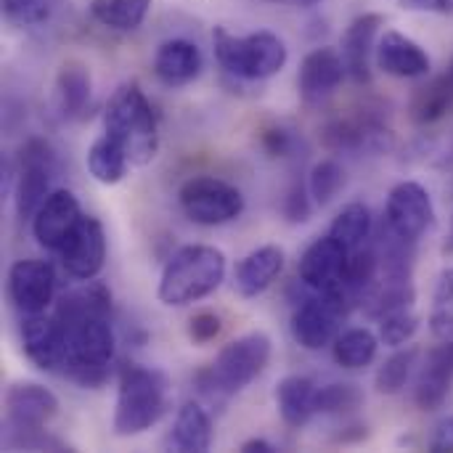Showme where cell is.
<instances>
[{
    "mask_svg": "<svg viewBox=\"0 0 453 453\" xmlns=\"http://www.w3.org/2000/svg\"><path fill=\"white\" fill-rule=\"evenodd\" d=\"M109 316L111 295L93 279L58 300L56 319L66 332L64 374L80 388H101L111 374L117 337Z\"/></svg>",
    "mask_w": 453,
    "mask_h": 453,
    "instance_id": "obj_1",
    "label": "cell"
},
{
    "mask_svg": "<svg viewBox=\"0 0 453 453\" xmlns=\"http://www.w3.org/2000/svg\"><path fill=\"white\" fill-rule=\"evenodd\" d=\"M56 295V273L45 260H19L8 271V297L21 316L45 313Z\"/></svg>",
    "mask_w": 453,
    "mask_h": 453,
    "instance_id": "obj_12",
    "label": "cell"
},
{
    "mask_svg": "<svg viewBox=\"0 0 453 453\" xmlns=\"http://www.w3.org/2000/svg\"><path fill=\"white\" fill-rule=\"evenodd\" d=\"M409 11H427V13H453V0H401Z\"/></svg>",
    "mask_w": 453,
    "mask_h": 453,
    "instance_id": "obj_42",
    "label": "cell"
},
{
    "mask_svg": "<svg viewBox=\"0 0 453 453\" xmlns=\"http://www.w3.org/2000/svg\"><path fill=\"white\" fill-rule=\"evenodd\" d=\"M180 210L196 226H226L242 218L244 196L236 186L215 175H194L178 191Z\"/></svg>",
    "mask_w": 453,
    "mask_h": 453,
    "instance_id": "obj_7",
    "label": "cell"
},
{
    "mask_svg": "<svg viewBox=\"0 0 453 453\" xmlns=\"http://www.w3.org/2000/svg\"><path fill=\"white\" fill-rule=\"evenodd\" d=\"M453 388V337L441 340L438 348L430 350L414 388V401L422 411H435L446 403Z\"/></svg>",
    "mask_w": 453,
    "mask_h": 453,
    "instance_id": "obj_19",
    "label": "cell"
},
{
    "mask_svg": "<svg viewBox=\"0 0 453 453\" xmlns=\"http://www.w3.org/2000/svg\"><path fill=\"white\" fill-rule=\"evenodd\" d=\"M364 403V393L353 382H329L316 393L319 414H350Z\"/></svg>",
    "mask_w": 453,
    "mask_h": 453,
    "instance_id": "obj_35",
    "label": "cell"
},
{
    "mask_svg": "<svg viewBox=\"0 0 453 453\" xmlns=\"http://www.w3.org/2000/svg\"><path fill=\"white\" fill-rule=\"evenodd\" d=\"M345 61L334 48H316L311 50L297 72V88L305 104L316 106L326 101L345 80Z\"/></svg>",
    "mask_w": 453,
    "mask_h": 453,
    "instance_id": "obj_17",
    "label": "cell"
},
{
    "mask_svg": "<svg viewBox=\"0 0 453 453\" xmlns=\"http://www.w3.org/2000/svg\"><path fill=\"white\" fill-rule=\"evenodd\" d=\"M58 257H61L64 271L72 279H80V281L96 279L106 260V234H104L101 220L93 215H82L77 228L61 247Z\"/></svg>",
    "mask_w": 453,
    "mask_h": 453,
    "instance_id": "obj_13",
    "label": "cell"
},
{
    "mask_svg": "<svg viewBox=\"0 0 453 453\" xmlns=\"http://www.w3.org/2000/svg\"><path fill=\"white\" fill-rule=\"evenodd\" d=\"M167 411V380L154 366L125 364L119 372L114 433L133 438L151 430Z\"/></svg>",
    "mask_w": 453,
    "mask_h": 453,
    "instance_id": "obj_5",
    "label": "cell"
},
{
    "mask_svg": "<svg viewBox=\"0 0 453 453\" xmlns=\"http://www.w3.org/2000/svg\"><path fill=\"white\" fill-rule=\"evenodd\" d=\"M417 329H419V319L411 308L393 311L380 319V340L390 348H403L406 342H411Z\"/></svg>",
    "mask_w": 453,
    "mask_h": 453,
    "instance_id": "obj_37",
    "label": "cell"
},
{
    "mask_svg": "<svg viewBox=\"0 0 453 453\" xmlns=\"http://www.w3.org/2000/svg\"><path fill=\"white\" fill-rule=\"evenodd\" d=\"M345 313H348V308L340 300L313 292V297H305L292 313L295 342L305 350L329 348L340 334V319Z\"/></svg>",
    "mask_w": 453,
    "mask_h": 453,
    "instance_id": "obj_11",
    "label": "cell"
},
{
    "mask_svg": "<svg viewBox=\"0 0 453 453\" xmlns=\"http://www.w3.org/2000/svg\"><path fill=\"white\" fill-rule=\"evenodd\" d=\"M377 66L390 74V77H401V80H411V77H425L430 72V56L427 50L414 42L411 37L390 29L382 35V40L377 42Z\"/></svg>",
    "mask_w": 453,
    "mask_h": 453,
    "instance_id": "obj_20",
    "label": "cell"
},
{
    "mask_svg": "<svg viewBox=\"0 0 453 453\" xmlns=\"http://www.w3.org/2000/svg\"><path fill=\"white\" fill-rule=\"evenodd\" d=\"M388 135L390 130H385L372 117H345V119H332L321 130V143L329 151H369V149H382Z\"/></svg>",
    "mask_w": 453,
    "mask_h": 453,
    "instance_id": "obj_23",
    "label": "cell"
},
{
    "mask_svg": "<svg viewBox=\"0 0 453 453\" xmlns=\"http://www.w3.org/2000/svg\"><path fill=\"white\" fill-rule=\"evenodd\" d=\"M297 276L305 289L329 295L340 300L348 311L358 303V297L348 289V252L334 236L316 239L300 257Z\"/></svg>",
    "mask_w": 453,
    "mask_h": 453,
    "instance_id": "obj_8",
    "label": "cell"
},
{
    "mask_svg": "<svg viewBox=\"0 0 453 453\" xmlns=\"http://www.w3.org/2000/svg\"><path fill=\"white\" fill-rule=\"evenodd\" d=\"M417 358H419V350H417L414 345H409V348L393 353V356L380 366V372H377V377H374L377 390H380L382 395H398V393L409 385V380H411V374H414V366H417Z\"/></svg>",
    "mask_w": 453,
    "mask_h": 453,
    "instance_id": "obj_32",
    "label": "cell"
},
{
    "mask_svg": "<svg viewBox=\"0 0 453 453\" xmlns=\"http://www.w3.org/2000/svg\"><path fill=\"white\" fill-rule=\"evenodd\" d=\"M446 252H453V223H451V234H449V242H446Z\"/></svg>",
    "mask_w": 453,
    "mask_h": 453,
    "instance_id": "obj_45",
    "label": "cell"
},
{
    "mask_svg": "<svg viewBox=\"0 0 453 453\" xmlns=\"http://www.w3.org/2000/svg\"><path fill=\"white\" fill-rule=\"evenodd\" d=\"M21 348L37 369L58 372L66 361V332L56 316H27L21 321Z\"/></svg>",
    "mask_w": 453,
    "mask_h": 453,
    "instance_id": "obj_15",
    "label": "cell"
},
{
    "mask_svg": "<svg viewBox=\"0 0 453 453\" xmlns=\"http://www.w3.org/2000/svg\"><path fill=\"white\" fill-rule=\"evenodd\" d=\"M170 449L180 453H202L212 446V419L210 414L188 401L178 409L173 430H170Z\"/></svg>",
    "mask_w": 453,
    "mask_h": 453,
    "instance_id": "obj_25",
    "label": "cell"
},
{
    "mask_svg": "<svg viewBox=\"0 0 453 453\" xmlns=\"http://www.w3.org/2000/svg\"><path fill=\"white\" fill-rule=\"evenodd\" d=\"M411 119L417 125H435L453 111V61L433 82L422 85L411 98Z\"/></svg>",
    "mask_w": 453,
    "mask_h": 453,
    "instance_id": "obj_27",
    "label": "cell"
},
{
    "mask_svg": "<svg viewBox=\"0 0 453 453\" xmlns=\"http://www.w3.org/2000/svg\"><path fill=\"white\" fill-rule=\"evenodd\" d=\"M58 5L61 0H3V16L11 27L35 29L48 24Z\"/></svg>",
    "mask_w": 453,
    "mask_h": 453,
    "instance_id": "obj_33",
    "label": "cell"
},
{
    "mask_svg": "<svg viewBox=\"0 0 453 453\" xmlns=\"http://www.w3.org/2000/svg\"><path fill=\"white\" fill-rule=\"evenodd\" d=\"M85 162H88L90 175H93L98 183H104V186L119 183V180L127 175V165H130L125 149H122L111 135H106V133L90 143Z\"/></svg>",
    "mask_w": 453,
    "mask_h": 453,
    "instance_id": "obj_30",
    "label": "cell"
},
{
    "mask_svg": "<svg viewBox=\"0 0 453 453\" xmlns=\"http://www.w3.org/2000/svg\"><path fill=\"white\" fill-rule=\"evenodd\" d=\"M202 50L183 37L165 40L154 53V74L167 88H183L202 74Z\"/></svg>",
    "mask_w": 453,
    "mask_h": 453,
    "instance_id": "obj_21",
    "label": "cell"
},
{
    "mask_svg": "<svg viewBox=\"0 0 453 453\" xmlns=\"http://www.w3.org/2000/svg\"><path fill=\"white\" fill-rule=\"evenodd\" d=\"M329 236H334L348 255L364 250L366 244L374 242V218L366 204L353 202L340 210V215L329 226Z\"/></svg>",
    "mask_w": 453,
    "mask_h": 453,
    "instance_id": "obj_28",
    "label": "cell"
},
{
    "mask_svg": "<svg viewBox=\"0 0 453 453\" xmlns=\"http://www.w3.org/2000/svg\"><path fill=\"white\" fill-rule=\"evenodd\" d=\"M242 451L244 453H273L276 449H273L268 441H263V438H252V441H247V443L242 446Z\"/></svg>",
    "mask_w": 453,
    "mask_h": 453,
    "instance_id": "obj_43",
    "label": "cell"
},
{
    "mask_svg": "<svg viewBox=\"0 0 453 453\" xmlns=\"http://www.w3.org/2000/svg\"><path fill=\"white\" fill-rule=\"evenodd\" d=\"M430 329L438 340L453 337V268L443 271L435 284L433 297V313H430Z\"/></svg>",
    "mask_w": 453,
    "mask_h": 453,
    "instance_id": "obj_36",
    "label": "cell"
},
{
    "mask_svg": "<svg viewBox=\"0 0 453 453\" xmlns=\"http://www.w3.org/2000/svg\"><path fill=\"white\" fill-rule=\"evenodd\" d=\"M215 58L218 64L242 80H268L287 66L289 50L284 40L273 32H250V35H231L226 27L212 32Z\"/></svg>",
    "mask_w": 453,
    "mask_h": 453,
    "instance_id": "obj_6",
    "label": "cell"
},
{
    "mask_svg": "<svg viewBox=\"0 0 453 453\" xmlns=\"http://www.w3.org/2000/svg\"><path fill=\"white\" fill-rule=\"evenodd\" d=\"M220 329H223L220 316H215V313H210V311H202V313L191 316V321H188V337H191V342H196V345L212 342V340L220 334Z\"/></svg>",
    "mask_w": 453,
    "mask_h": 453,
    "instance_id": "obj_39",
    "label": "cell"
},
{
    "mask_svg": "<svg viewBox=\"0 0 453 453\" xmlns=\"http://www.w3.org/2000/svg\"><path fill=\"white\" fill-rule=\"evenodd\" d=\"M151 3L154 0H90L88 11L106 29L133 32L146 21Z\"/></svg>",
    "mask_w": 453,
    "mask_h": 453,
    "instance_id": "obj_29",
    "label": "cell"
},
{
    "mask_svg": "<svg viewBox=\"0 0 453 453\" xmlns=\"http://www.w3.org/2000/svg\"><path fill=\"white\" fill-rule=\"evenodd\" d=\"M268 3H292V5H303V8H311V5H316L319 0H268Z\"/></svg>",
    "mask_w": 453,
    "mask_h": 453,
    "instance_id": "obj_44",
    "label": "cell"
},
{
    "mask_svg": "<svg viewBox=\"0 0 453 453\" xmlns=\"http://www.w3.org/2000/svg\"><path fill=\"white\" fill-rule=\"evenodd\" d=\"M273 342L265 332H250L220 348L215 361L196 374V388L210 401H226L250 388L268 366Z\"/></svg>",
    "mask_w": 453,
    "mask_h": 453,
    "instance_id": "obj_3",
    "label": "cell"
},
{
    "mask_svg": "<svg viewBox=\"0 0 453 453\" xmlns=\"http://www.w3.org/2000/svg\"><path fill=\"white\" fill-rule=\"evenodd\" d=\"M284 271V250L279 244H265L244 255L234 271V287L242 297H257Z\"/></svg>",
    "mask_w": 453,
    "mask_h": 453,
    "instance_id": "obj_22",
    "label": "cell"
},
{
    "mask_svg": "<svg viewBox=\"0 0 453 453\" xmlns=\"http://www.w3.org/2000/svg\"><path fill=\"white\" fill-rule=\"evenodd\" d=\"M311 199H313V196H311L308 186L295 183V186L289 188L287 199H284V215H287V220H289V223H305V220L311 218V212H313Z\"/></svg>",
    "mask_w": 453,
    "mask_h": 453,
    "instance_id": "obj_38",
    "label": "cell"
},
{
    "mask_svg": "<svg viewBox=\"0 0 453 453\" xmlns=\"http://www.w3.org/2000/svg\"><path fill=\"white\" fill-rule=\"evenodd\" d=\"M58 414V398L37 382H13L5 390L8 430H40Z\"/></svg>",
    "mask_w": 453,
    "mask_h": 453,
    "instance_id": "obj_16",
    "label": "cell"
},
{
    "mask_svg": "<svg viewBox=\"0 0 453 453\" xmlns=\"http://www.w3.org/2000/svg\"><path fill=\"white\" fill-rule=\"evenodd\" d=\"M380 337L369 329H348L332 342V356L342 369H364L377 358Z\"/></svg>",
    "mask_w": 453,
    "mask_h": 453,
    "instance_id": "obj_31",
    "label": "cell"
},
{
    "mask_svg": "<svg viewBox=\"0 0 453 453\" xmlns=\"http://www.w3.org/2000/svg\"><path fill=\"white\" fill-rule=\"evenodd\" d=\"M345 186V167L337 159H321L308 175V191L319 207H326Z\"/></svg>",
    "mask_w": 453,
    "mask_h": 453,
    "instance_id": "obj_34",
    "label": "cell"
},
{
    "mask_svg": "<svg viewBox=\"0 0 453 453\" xmlns=\"http://www.w3.org/2000/svg\"><path fill=\"white\" fill-rule=\"evenodd\" d=\"M435 223V207L430 191L417 183V180H403L398 183L385 204V226L406 239V242H419Z\"/></svg>",
    "mask_w": 453,
    "mask_h": 453,
    "instance_id": "obj_10",
    "label": "cell"
},
{
    "mask_svg": "<svg viewBox=\"0 0 453 453\" xmlns=\"http://www.w3.org/2000/svg\"><path fill=\"white\" fill-rule=\"evenodd\" d=\"M382 16L380 13H364L358 19L350 21V27L342 35V61H345V72L353 82L366 85L372 80V56L377 53V32H380Z\"/></svg>",
    "mask_w": 453,
    "mask_h": 453,
    "instance_id": "obj_18",
    "label": "cell"
},
{
    "mask_svg": "<svg viewBox=\"0 0 453 453\" xmlns=\"http://www.w3.org/2000/svg\"><path fill=\"white\" fill-rule=\"evenodd\" d=\"M295 146H297V138L287 127H268L263 133V149L271 157H289L295 151Z\"/></svg>",
    "mask_w": 453,
    "mask_h": 453,
    "instance_id": "obj_40",
    "label": "cell"
},
{
    "mask_svg": "<svg viewBox=\"0 0 453 453\" xmlns=\"http://www.w3.org/2000/svg\"><path fill=\"white\" fill-rule=\"evenodd\" d=\"M56 106L64 119H82L93 106V80L88 66L69 61L56 77Z\"/></svg>",
    "mask_w": 453,
    "mask_h": 453,
    "instance_id": "obj_24",
    "label": "cell"
},
{
    "mask_svg": "<svg viewBox=\"0 0 453 453\" xmlns=\"http://www.w3.org/2000/svg\"><path fill=\"white\" fill-rule=\"evenodd\" d=\"M226 279V255L210 244H186L165 265L157 297L167 308H186L210 297Z\"/></svg>",
    "mask_w": 453,
    "mask_h": 453,
    "instance_id": "obj_2",
    "label": "cell"
},
{
    "mask_svg": "<svg viewBox=\"0 0 453 453\" xmlns=\"http://www.w3.org/2000/svg\"><path fill=\"white\" fill-rule=\"evenodd\" d=\"M316 393L319 388L308 377H300V374L284 377L276 385V406H279L281 419L289 427H305L319 414Z\"/></svg>",
    "mask_w": 453,
    "mask_h": 453,
    "instance_id": "obj_26",
    "label": "cell"
},
{
    "mask_svg": "<svg viewBox=\"0 0 453 453\" xmlns=\"http://www.w3.org/2000/svg\"><path fill=\"white\" fill-rule=\"evenodd\" d=\"M104 133L127 154L130 165H149L159 151V127L146 93L135 82L119 85L104 111Z\"/></svg>",
    "mask_w": 453,
    "mask_h": 453,
    "instance_id": "obj_4",
    "label": "cell"
},
{
    "mask_svg": "<svg viewBox=\"0 0 453 453\" xmlns=\"http://www.w3.org/2000/svg\"><path fill=\"white\" fill-rule=\"evenodd\" d=\"M80 218H82V210H80L77 196L69 188H56L35 212L32 234L42 250L61 252V247L66 244V239L77 228Z\"/></svg>",
    "mask_w": 453,
    "mask_h": 453,
    "instance_id": "obj_14",
    "label": "cell"
},
{
    "mask_svg": "<svg viewBox=\"0 0 453 453\" xmlns=\"http://www.w3.org/2000/svg\"><path fill=\"white\" fill-rule=\"evenodd\" d=\"M56 175H58V159L50 143L42 138L27 141L19 157V173H16V188H13L16 215L21 220L35 218L40 204L50 196L53 191L50 186Z\"/></svg>",
    "mask_w": 453,
    "mask_h": 453,
    "instance_id": "obj_9",
    "label": "cell"
},
{
    "mask_svg": "<svg viewBox=\"0 0 453 453\" xmlns=\"http://www.w3.org/2000/svg\"><path fill=\"white\" fill-rule=\"evenodd\" d=\"M430 451L453 453V414L435 427V433L430 438Z\"/></svg>",
    "mask_w": 453,
    "mask_h": 453,
    "instance_id": "obj_41",
    "label": "cell"
}]
</instances>
